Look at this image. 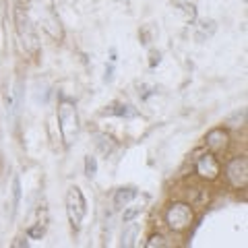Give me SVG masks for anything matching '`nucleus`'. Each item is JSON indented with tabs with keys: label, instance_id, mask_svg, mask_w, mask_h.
Segmentation results:
<instances>
[{
	"label": "nucleus",
	"instance_id": "1",
	"mask_svg": "<svg viewBox=\"0 0 248 248\" xmlns=\"http://www.w3.org/2000/svg\"><path fill=\"white\" fill-rule=\"evenodd\" d=\"M15 29H17L21 48L27 54H31V56H37L40 54V37H37L33 19H31V15L23 6L15 9Z\"/></svg>",
	"mask_w": 248,
	"mask_h": 248
},
{
	"label": "nucleus",
	"instance_id": "2",
	"mask_svg": "<svg viewBox=\"0 0 248 248\" xmlns=\"http://www.w3.org/2000/svg\"><path fill=\"white\" fill-rule=\"evenodd\" d=\"M58 128H60V135H62V141L66 145H71L75 141V137L79 135V112H77V106L71 99H60L58 104Z\"/></svg>",
	"mask_w": 248,
	"mask_h": 248
},
{
	"label": "nucleus",
	"instance_id": "3",
	"mask_svg": "<svg viewBox=\"0 0 248 248\" xmlns=\"http://www.w3.org/2000/svg\"><path fill=\"white\" fill-rule=\"evenodd\" d=\"M33 9L40 15V21H42V27L46 29V33L54 40H62L64 37V31H62V25H60V19L56 15V4L54 0H31Z\"/></svg>",
	"mask_w": 248,
	"mask_h": 248
},
{
	"label": "nucleus",
	"instance_id": "4",
	"mask_svg": "<svg viewBox=\"0 0 248 248\" xmlns=\"http://www.w3.org/2000/svg\"><path fill=\"white\" fill-rule=\"evenodd\" d=\"M66 215H68L71 228L75 232H79L85 215H87V201H85L79 186H71L66 190Z\"/></svg>",
	"mask_w": 248,
	"mask_h": 248
},
{
	"label": "nucleus",
	"instance_id": "5",
	"mask_svg": "<svg viewBox=\"0 0 248 248\" xmlns=\"http://www.w3.org/2000/svg\"><path fill=\"white\" fill-rule=\"evenodd\" d=\"M192 219H195V213L186 203H172L166 211V223L172 232H186L192 226Z\"/></svg>",
	"mask_w": 248,
	"mask_h": 248
},
{
	"label": "nucleus",
	"instance_id": "6",
	"mask_svg": "<svg viewBox=\"0 0 248 248\" xmlns=\"http://www.w3.org/2000/svg\"><path fill=\"white\" fill-rule=\"evenodd\" d=\"M226 178L234 188H246V184H248V159L244 157V155L228 161Z\"/></svg>",
	"mask_w": 248,
	"mask_h": 248
},
{
	"label": "nucleus",
	"instance_id": "7",
	"mask_svg": "<svg viewBox=\"0 0 248 248\" xmlns=\"http://www.w3.org/2000/svg\"><path fill=\"white\" fill-rule=\"evenodd\" d=\"M195 170H197V174L203 178V180L213 182V180H217V178H219V174H221V164H219V159H217L213 153H203V155H201V157L197 159Z\"/></svg>",
	"mask_w": 248,
	"mask_h": 248
},
{
	"label": "nucleus",
	"instance_id": "8",
	"mask_svg": "<svg viewBox=\"0 0 248 248\" xmlns=\"http://www.w3.org/2000/svg\"><path fill=\"white\" fill-rule=\"evenodd\" d=\"M205 143H207V147L211 151H226L228 145H230V135H228V130H223L221 126L213 128V130H209L207 133Z\"/></svg>",
	"mask_w": 248,
	"mask_h": 248
},
{
	"label": "nucleus",
	"instance_id": "9",
	"mask_svg": "<svg viewBox=\"0 0 248 248\" xmlns=\"http://www.w3.org/2000/svg\"><path fill=\"white\" fill-rule=\"evenodd\" d=\"M93 145L97 147V151L99 153H104V155H110L114 149H116V141L110 137V135H106V133H95L93 135Z\"/></svg>",
	"mask_w": 248,
	"mask_h": 248
},
{
	"label": "nucleus",
	"instance_id": "10",
	"mask_svg": "<svg viewBox=\"0 0 248 248\" xmlns=\"http://www.w3.org/2000/svg\"><path fill=\"white\" fill-rule=\"evenodd\" d=\"M137 199V188H118L114 192V207L122 209Z\"/></svg>",
	"mask_w": 248,
	"mask_h": 248
},
{
	"label": "nucleus",
	"instance_id": "11",
	"mask_svg": "<svg viewBox=\"0 0 248 248\" xmlns=\"http://www.w3.org/2000/svg\"><path fill=\"white\" fill-rule=\"evenodd\" d=\"M137 236H139V223L128 221V226H124L122 236H120V246H135L137 244Z\"/></svg>",
	"mask_w": 248,
	"mask_h": 248
},
{
	"label": "nucleus",
	"instance_id": "12",
	"mask_svg": "<svg viewBox=\"0 0 248 248\" xmlns=\"http://www.w3.org/2000/svg\"><path fill=\"white\" fill-rule=\"evenodd\" d=\"M11 192H13V217H15V215H17V211H19V207H21V197H23L21 178H19V176H15V178H13Z\"/></svg>",
	"mask_w": 248,
	"mask_h": 248
},
{
	"label": "nucleus",
	"instance_id": "13",
	"mask_svg": "<svg viewBox=\"0 0 248 248\" xmlns=\"http://www.w3.org/2000/svg\"><path fill=\"white\" fill-rule=\"evenodd\" d=\"M106 114H114V116H120V118H133V116H137V112L133 110V108H130V106H124V104L108 108Z\"/></svg>",
	"mask_w": 248,
	"mask_h": 248
},
{
	"label": "nucleus",
	"instance_id": "14",
	"mask_svg": "<svg viewBox=\"0 0 248 248\" xmlns=\"http://www.w3.org/2000/svg\"><path fill=\"white\" fill-rule=\"evenodd\" d=\"M215 33V21H203L197 29V40L203 42L205 37H211Z\"/></svg>",
	"mask_w": 248,
	"mask_h": 248
},
{
	"label": "nucleus",
	"instance_id": "15",
	"mask_svg": "<svg viewBox=\"0 0 248 248\" xmlns=\"http://www.w3.org/2000/svg\"><path fill=\"white\" fill-rule=\"evenodd\" d=\"M44 234H46V221H44V223L37 221V223H33V226L27 228V236H29L31 240H42Z\"/></svg>",
	"mask_w": 248,
	"mask_h": 248
},
{
	"label": "nucleus",
	"instance_id": "16",
	"mask_svg": "<svg viewBox=\"0 0 248 248\" xmlns=\"http://www.w3.org/2000/svg\"><path fill=\"white\" fill-rule=\"evenodd\" d=\"M97 174V159L93 155H87L85 157V176L87 178H95Z\"/></svg>",
	"mask_w": 248,
	"mask_h": 248
},
{
	"label": "nucleus",
	"instance_id": "17",
	"mask_svg": "<svg viewBox=\"0 0 248 248\" xmlns=\"http://www.w3.org/2000/svg\"><path fill=\"white\" fill-rule=\"evenodd\" d=\"M143 213V207H130V209H126V211L122 213V221L124 223H128V221H135L139 215Z\"/></svg>",
	"mask_w": 248,
	"mask_h": 248
},
{
	"label": "nucleus",
	"instance_id": "18",
	"mask_svg": "<svg viewBox=\"0 0 248 248\" xmlns=\"http://www.w3.org/2000/svg\"><path fill=\"white\" fill-rule=\"evenodd\" d=\"M244 120H246V110L242 108V110H238V112H234L228 118V124L230 126H240V124H244Z\"/></svg>",
	"mask_w": 248,
	"mask_h": 248
},
{
	"label": "nucleus",
	"instance_id": "19",
	"mask_svg": "<svg viewBox=\"0 0 248 248\" xmlns=\"http://www.w3.org/2000/svg\"><path fill=\"white\" fill-rule=\"evenodd\" d=\"M168 242H166V238L164 236H161V234H153L149 240H147V242H145V246L147 248H155V246H159V248H164Z\"/></svg>",
	"mask_w": 248,
	"mask_h": 248
},
{
	"label": "nucleus",
	"instance_id": "20",
	"mask_svg": "<svg viewBox=\"0 0 248 248\" xmlns=\"http://www.w3.org/2000/svg\"><path fill=\"white\" fill-rule=\"evenodd\" d=\"M114 79V66H106V83H110Z\"/></svg>",
	"mask_w": 248,
	"mask_h": 248
}]
</instances>
